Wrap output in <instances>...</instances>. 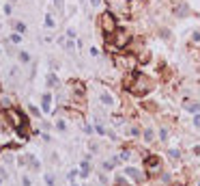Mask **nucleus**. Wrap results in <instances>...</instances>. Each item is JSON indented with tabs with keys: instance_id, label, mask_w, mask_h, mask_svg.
<instances>
[{
	"instance_id": "1",
	"label": "nucleus",
	"mask_w": 200,
	"mask_h": 186,
	"mask_svg": "<svg viewBox=\"0 0 200 186\" xmlns=\"http://www.w3.org/2000/svg\"><path fill=\"white\" fill-rule=\"evenodd\" d=\"M125 89L131 91L134 95H146V93L153 89V82L144 74H131L127 80H125Z\"/></svg>"
},
{
	"instance_id": "2",
	"label": "nucleus",
	"mask_w": 200,
	"mask_h": 186,
	"mask_svg": "<svg viewBox=\"0 0 200 186\" xmlns=\"http://www.w3.org/2000/svg\"><path fill=\"white\" fill-rule=\"evenodd\" d=\"M114 41H108V48L110 50H114V48H125V45H129V41H131V35L127 33V30H123V28H116L114 33Z\"/></svg>"
},
{
	"instance_id": "3",
	"label": "nucleus",
	"mask_w": 200,
	"mask_h": 186,
	"mask_svg": "<svg viewBox=\"0 0 200 186\" xmlns=\"http://www.w3.org/2000/svg\"><path fill=\"white\" fill-rule=\"evenodd\" d=\"M99 24H101V30H103L106 35H112V33L116 30V20H114V13L103 11V13H101V17H99Z\"/></svg>"
},
{
	"instance_id": "4",
	"label": "nucleus",
	"mask_w": 200,
	"mask_h": 186,
	"mask_svg": "<svg viewBox=\"0 0 200 186\" xmlns=\"http://www.w3.org/2000/svg\"><path fill=\"white\" fill-rule=\"evenodd\" d=\"M144 167H146V171L151 173V175H155V173H159V169H161V160H159L157 156H148V158L144 160Z\"/></svg>"
},
{
	"instance_id": "5",
	"label": "nucleus",
	"mask_w": 200,
	"mask_h": 186,
	"mask_svg": "<svg viewBox=\"0 0 200 186\" xmlns=\"http://www.w3.org/2000/svg\"><path fill=\"white\" fill-rule=\"evenodd\" d=\"M116 63H118L120 67H125V69H134L136 63H138V59H134V56H120Z\"/></svg>"
},
{
	"instance_id": "6",
	"label": "nucleus",
	"mask_w": 200,
	"mask_h": 186,
	"mask_svg": "<svg viewBox=\"0 0 200 186\" xmlns=\"http://www.w3.org/2000/svg\"><path fill=\"white\" fill-rule=\"evenodd\" d=\"M41 108H43V113H49V110H52V95H49V93H43V98H41Z\"/></svg>"
},
{
	"instance_id": "7",
	"label": "nucleus",
	"mask_w": 200,
	"mask_h": 186,
	"mask_svg": "<svg viewBox=\"0 0 200 186\" xmlns=\"http://www.w3.org/2000/svg\"><path fill=\"white\" fill-rule=\"evenodd\" d=\"M99 102H101L103 106H114V102H116V100H114V98L110 95V93H101V98H99Z\"/></svg>"
},
{
	"instance_id": "8",
	"label": "nucleus",
	"mask_w": 200,
	"mask_h": 186,
	"mask_svg": "<svg viewBox=\"0 0 200 186\" xmlns=\"http://www.w3.org/2000/svg\"><path fill=\"white\" fill-rule=\"evenodd\" d=\"M125 173H127V175H131L136 182H140V180H142V175H140V173H138L134 167H125Z\"/></svg>"
},
{
	"instance_id": "9",
	"label": "nucleus",
	"mask_w": 200,
	"mask_h": 186,
	"mask_svg": "<svg viewBox=\"0 0 200 186\" xmlns=\"http://www.w3.org/2000/svg\"><path fill=\"white\" fill-rule=\"evenodd\" d=\"M185 110H189V113H200V104H192V102H187V104H185Z\"/></svg>"
},
{
	"instance_id": "10",
	"label": "nucleus",
	"mask_w": 200,
	"mask_h": 186,
	"mask_svg": "<svg viewBox=\"0 0 200 186\" xmlns=\"http://www.w3.org/2000/svg\"><path fill=\"white\" fill-rule=\"evenodd\" d=\"M47 84H49V87H56V84H58L56 74H47Z\"/></svg>"
},
{
	"instance_id": "11",
	"label": "nucleus",
	"mask_w": 200,
	"mask_h": 186,
	"mask_svg": "<svg viewBox=\"0 0 200 186\" xmlns=\"http://www.w3.org/2000/svg\"><path fill=\"white\" fill-rule=\"evenodd\" d=\"M13 26H15V30H17L19 35H22V33H26V24H22V22H15Z\"/></svg>"
},
{
	"instance_id": "12",
	"label": "nucleus",
	"mask_w": 200,
	"mask_h": 186,
	"mask_svg": "<svg viewBox=\"0 0 200 186\" xmlns=\"http://www.w3.org/2000/svg\"><path fill=\"white\" fill-rule=\"evenodd\" d=\"M45 26H47V28H54V17L49 15V13L45 15Z\"/></svg>"
},
{
	"instance_id": "13",
	"label": "nucleus",
	"mask_w": 200,
	"mask_h": 186,
	"mask_svg": "<svg viewBox=\"0 0 200 186\" xmlns=\"http://www.w3.org/2000/svg\"><path fill=\"white\" fill-rule=\"evenodd\" d=\"M155 138V134H153V130H144V141L148 143V141H153Z\"/></svg>"
},
{
	"instance_id": "14",
	"label": "nucleus",
	"mask_w": 200,
	"mask_h": 186,
	"mask_svg": "<svg viewBox=\"0 0 200 186\" xmlns=\"http://www.w3.org/2000/svg\"><path fill=\"white\" fill-rule=\"evenodd\" d=\"M19 61H22V63H28V61H30V54H28V52H19Z\"/></svg>"
},
{
	"instance_id": "15",
	"label": "nucleus",
	"mask_w": 200,
	"mask_h": 186,
	"mask_svg": "<svg viewBox=\"0 0 200 186\" xmlns=\"http://www.w3.org/2000/svg\"><path fill=\"white\" fill-rule=\"evenodd\" d=\"M45 182H47V186H56V184H54V175H52V173H47V175H45Z\"/></svg>"
},
{
	"instance_id": "16",
	"label": "nucleus",
	"mask_w": 200,
	"mask_h": 186,
	"mask_svg": "<svg viewBox=\"0 0 200 186\" xmlns=\"http://www.w3.org/2000/svg\"><path fill=\"white\" fill-rule=\"evenodd\" d=\"M90 173V167H88V162H82V175H88Z\"/></svg>"
},
{
	"instance_id": "17",
	"label": "nucleus",
	"mask_w": 200,
	"mask_h": 186,
	"mask_svg": "<svg viewBox=\"0 0 200 186\" xmlns=\"http://www.w3.org/2000/svg\"><path fill=\"white\" fill-rule=\"evenodd\" d=\"M159 138H161V141H166V138H168V130H166V128L159 130Z\"/></svg>"
},
{
	"instance_id": "18",
	"label": "nucleus",
	"mask_w": 200,
	"mask_h": 186,
	"mask_svg": "<svg viewBox=\"0 0 200 186\" xmlns=\"http://www.w3.org/2000/svg\"><path fill=\"white\" fill-rule=\"evenodd\" d=\"M11 41H13V43H19V41H22V37H19V33H15V35H11Z\"/></svg>"
},
{
	"instance_id": "19",
	"label": "nucleus",
	"mask_w": 200,
	"mask_h": 186,
	"mask_svg": "<svg viewBox=\"0 0 200 186\" xmlns=\"http://www.w3.org/2000/svg\"><path fill=\"white\" fill-rule=\"evenodd\" d=\"M95 130H97V134H106V130H103V126H101V123H97V126H95Z\"/></svg>"
},
{
	"instance_id": "20",
	"label": "nucleus",
	"mask_w": 200,
	"mask_h": 186,
	"mask_svg": "<svg viewBox=\"0 0 200 186\" xmlns=\"http://www.w3.org/2000/svg\"><path fill=\"white\" fill-rule=\"evenodd\" d=\"M194 126H196V128H200V113H198V115H194Z\"/></svg>"
},
{
	"instance_id": "21",
	"label": "nucleus",
	"mask_w": 200,
	"mask_h": 186,
	"mask_svg": "<svg viewBox=\"0 0 200 186\" xmlns=\"http://www.w3.org/2000/svg\"><path fill=\"white\" fill-rule=\"evenodd\" d=\"M2 106H11V100H9V95H2Z\"/></svg>"
},
{
	"instance_id": "22",
	"label": "nucleus",
	"mask_w": 200,
	"mask_h": 186,
	"mask_svg": "<svg viewBox=\"0 0 200 186\" xmlns=\"http://www.w3.org/2000/svg\"><path fill=\"white\" fill-rule=\"evenodd\" d=\"M129 134H131V136H138V134H140V130L134 126V128H129Z\"/></svg>"
},
{
	"instance_id": "23",
	"label": "nucleus",
	"mask_w": 200,
	"mask_h": 186,
	"mask_svg": "<svg viewBox=\"0 0 200 186\" xmlns=\"http://www.w3.org/2000/svg\"><path fill=\"white\" fill-rule=\"evenodd\" d=\"M73 45H76L73 41H67V43H65V50H69V52H71V50H73Z\"/></svg>"
},
{
	"instance_id": "24",
	"label": "nucleus",
	"mask_w": 200,
	"mask_h": 186,
	"mask_svg": "<svg viewBox=\"0 0 200 186\" xmlns=\"http://www.w3.org/2000/svg\"><path fill=\"white\" fill-rule=\"evenodd\" d=\"M30 113H32V115H35V117H39V115H41V113H39V108H37V106H30Z\"/></svg>"
},
{
	"instance_id": "25",
	"label": "nucleus",
	"mask_w": 200,
	"mask_h": 186,
	"mask_svg": "<svg viewBox=\"0 0 200 186\" xmlns=\"http://www.w3.org/2000/svg\"><path fill=\"white\" fill-rule=\"evenodd\" d=\"M56 128H58V130H65L67 126H65V121H56Z\"/></svg>"
},
{
	"instance_id": "26",
	"label": "nucleus",
	"mask_w": 200,
	"mask_h": 186,
	"mask_svg": "<svg viewBox=\"0 0 200 186\" xmlns=\"http://www.w3.org/2000/svg\"><path fill=\"white\" fill-rule=\"evenodd\" d=\"M168 154H170V156H172V158H179V152H177V149H170V152H168Z\"/></svg>"
},
{
	"instance_id": "27",
	"label": "nucleus",
	"mask_w": 200,
	"mask_h": 186,
	"mask_svg": "<svg viewBox=\"0 0 200 186\" xmlns=\"http://www.w3.org/2000/svg\"><path fill=\"white\" fill-rule=\"evenodd\" d=\"M90 2H93V7H97V5H99V0H90Z\"/></svg>"
},
{
	"instance_id": "28",
	"label": "nucleus",
	"mask_w": 200,
	"mask_h": 186,
	"mask_svg": "<svg viewBox=\"0 0 200 186\" xmlns=\"http://www.w3.org/2000/svg\"><path fill=\"white\" fill-rule=\"evenodd\" d=\"M11 2H15V0H11Z\"/></svg>"
}]
</instances>
